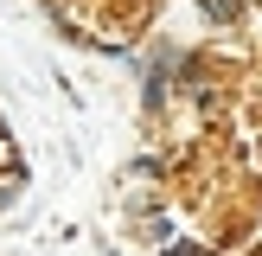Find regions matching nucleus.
I'll return each instance as SVG.
<instances>
[{
	"mask_svg": "<svg viewBox=\"0 0 262 256\" xmlns=\"http://www.w3.org/2000/svg\"><path fill=\"white\" fill-rule=\"evenodd\" d=\"M26 179H32V166H26V160L0 166V211H7V205H13V199H19V192H26Z\"/></svg>",
	"mask_w": 262,
	"mask_h": 256,
	"instance_id": "obj_1",
	"label": "nucleus"
},
{
	"mask_svg": "<svg viewBox=\"0 0 262 256\" xmlns=\"http://www.w3.org/2000/svg\"><path fill=\"white\" fill-rule=\"evenodd\" d=\"M160 256H217V243H199V237H173Z\"/></svg>",
	"mask_w": 262,
	"mask_h": 256,
	"instance_id": "obj_2",
	"label": "nucleus"
}]
</instances>
